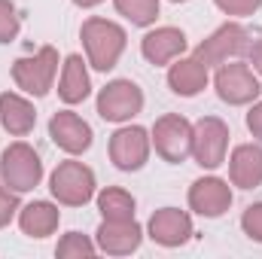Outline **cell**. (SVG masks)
I'll return each mask as SVG.
<instances>
[{
  "instance_id": "6da1fadb",
  "label": "cell",
  "mask_w": 262,
  "mask_h": 259,
  "mask_svg": "<svg viewBox=\"0 0 262 259\" xmlns=\"http://www.w3.org/2000/svg\"><path fill=\"white\" fill-rule=\"evenodd\" d=\"M79 40H82V52H85L89 67L98 70V73H110L125 55L128 31L113 18L89 15L79 25Z\"/></svg>"
},
{
  "instance_id": "7a4b0ae2",
  "label": "cell",
  "mask_w": 262,
  "mask_h": 259,
  "mask_svg": "<svg viewBox=\"0 0 262 259\" xmlns=\"http://www.w3.org/2000/svg\"><path fill=\"white\" fill-rule=\"evenodd\" d=\"M49 192L61 207H85L98 195V177L85 162L67 156L49 174Z\"/></svg>"
},
{
  "instance_id": "3957f363",
  "label": "cell",
  "mask_w": 262,
  "mask_h": 259,
  "mask_svg": "<svg viewBox=\"0 0 262 259\" xmlns=\"http://www.w3.org/2000/svg\"><path fill=\"white\" fill-rule=\"evenodd\" d=\"M58 67H61V58H58V49L55 46H40L37 52L31 55H21L15 58L9 73H12V82L18 92L31 95V98H46L52 89H55V79H58Z\"/></svg>"
},
{
  "instance_id": "277c9868",
  "label": "cell",
  "mask_w": 262,
  "mask_h": 259,
  "mask_svg": "<svg viewBox=\"0 0 262 259\" xmlns=\"http://www.w3.org/2000/svg\"><path fill=\"white\" fill-rule=\"evenodd\" d=\"M43 159L28 140H12L0 153V183L18 195L34 192L43 183Z\"/></svg>"
},
{
  "instance_id": "5b68a950",
  "label": "cell",
  "mask_w": 262,
  "mask_h": 259,
  "mask_svg": "<svg viewBox=\"0 0 262 259\" xmlns=\"http://www.w3.org/2000/svg\"><path fill=\"white\" fill-rule=\"evenodd\" d=\"M250 43H253L250 31H247L238 18H229V21H223L216 31H210V34L198 43L195 49H192V55H198L210 70H216V67L226 64V61L247 58Z\"/></svg>"
},
{
  "instance_id": "8992f818",
  "label": "cell",
  "mask_w": 262,
  "mask_h": 259,
  "mask_svg": "<svg viewBox=\"0 0 262 259\" xmlns=\"http://www.w3.org/2000/svg\"><path fill=\"white\" fill-rule=\"evenodd\" d=\"M143 104H146L143 89H140L134 79H125V76L110 79V82L98 92V98H95L98 116H101L104 122H113V125H125L131 119H137V116L143 113Z\"/></svg>"
},
{
  "instance_id": "52a82bcc",
  "label": "cell",
  "mask_w": 262,
  "mask_h": 259,
  "mask_svg": "<svg viewBox=\"0 0 262 259\" xmlns=\"http://www.w3.org/2000/svg\"><path fill=\"white\" fill-rule=\"evenodd\" d=\"M213 92L229 107H250L262 95V82L256 70L244 58H238V61H226L213 70Z\"/></svg>"
},
{
  "instance_id": "ba28073f",
  "label": "cell",
  "mask_w": 262,
  "mask_h": 259,
  "mask_svg": "<svg viewBox=\"0 0 262 259\" xmlns=\"http://www.w3.org/2000/svg\"><path fill=\"white\" fill-rule=\"evenodd\" d=\"M152 149L162 162L168 165H183L192 159V122L180 113H165L152 122L149 128Z\"/></svg>"
},
{
  "instance_id": "9c48e42d",
  "label": "cell",
  "mask_w": 262,
  "mask_h": 259,
  "mask_svg": "<svg viewBox=\"0 0 262 259\" xmlns=\"http://www.w3.org/2000/svg\"><path fill=\"white\" fill-rule=\"evenodd\" d=\"M229 137L232 131L220 116H201L192 122V159L198 168L216 171L229 159Z\"/></svg>"
},
{
  "instance_id": "30bf717a",
  "label": "cell",
  "mask_w": 262,
  "mask_h": 259,
  "mask_svg": "<svg viewBox=\"0 0 262 259\" xmlns=\"http://www.w3.org/2000/svg\"><path fill=\"white\" fill-rule=\"evenodd\" d=\"M107 153H110V162L113 168L119 171H140L149 156H152V137H149V128L143 125H134V122H125L110 134V143H107Z\"/></svg>"
},
{
  "instance_id": "8fae6325",
  "label": "cell",
  "mask_w": 262,
  "mask_h": 259,
  "mask_svg": "<svg viewBox=\"0 0 262 259\" xmlns=\"http://www.w3.org/2000/svg\"><path fill=\"white\" fill-rule=\"evenodd\" d=\"M146 238L165 250H177L183 244L192 241L195 235V223H192V210H180V207H159L152 210V217L146 220Z\"/></svg>"
},
{
  "instance_id": "7c38bea8",
  "label": "cell",
  "mask_w": 262,
  "mask_h": 259,
  "mask_svg": "<svg viewBox=\"0 0 262 259\" xmlns=\"http://www.w3.org/2000/svg\"><path fill=\"white\" fill-rule=\"evenodd\" d=\"M232 201H235L232 183L226 177H216V174H204V177L192 180V186L186 192L189 210L204 220H220L223 213H229Z\"/></svg>"
},
{
  "instance_id": "4fadbf2b",
  "label": "cell",
  "mask_w": 262,
  "mask_h": 259,
  "mask_svg": "<svg viewBox=\"0 0 262 259\" xmlns=\"http://www.w3.org/2000/svg\"><path fill=\"white\" fill-rule=\"evenodd\" d=\"M186 52H189V40L174 25H159V28L152 25V28H146L143 40H140V55L152 67H168Z\"/></svg>"
},
{
  "instance_id": "5bb4252c",
  "label": "cell",
  "mask_w": 262,
  "mask_h": 259,
  "mask_svg": "<svg viewBox=\"0 0 262 259\" xmlns=\"http://www.w3.org/2000/svg\"><path fill=\"white\" fill-rule=\"evenodd\" d=\"M146 238V229L134 220H101L98 232H95V244H98V253H107V256H131L140 250Z\"/></svg>"
},
{
  "instance_id": "9a60e30c",
  "label": "cell",
  "mask_w": 262,
  "mask_h": 259,
  "mask_svg": "<svg viewBox=\"0 0 262 259\" xmlns=\"http://www.w3.org/2000/svg\"><path fill=\"white\" fill-rule=\"evenodd\" d=\"M49 137H52V143H55L64 156H82V153H89L92 143H95L92 125H89L79 113H73L70 107L52 113V119H49Z\"/></svg>"
},
{
  "instance_id": "2e32d148",
  "label": "cell",
  "mask_w": 262,
  "mask_h": 259,
  "mask_svg": "<svg viewBox=\"0 0 262 259\" xmlns=\"http://www.w3.org/2000/svg\"><path fill=\"white\" fill-rule=\"evenodd\" d=\"M165 79H168V89L177 98H195L210 85V67L204 64L198 55L186 52V55H180L177 61L168 64V76Z\"/></svg>"
},
{
  "instance_id": "e0dca14e",
  "label": "cell",
  "mask_w": 262,
  "mask_h": 259,
  "mask_svg": "<svg viewBox=\"0 0 262 259\" xmlns=\"http://www.w3.org/2000/svg\"><path fill=\"white\" fill-rule=\"evenodd\" d=\"M226 165H229V183L232 186L247 189V192L262 186V143L259 140L232 146Z\"/></svg>"
},
{
  "instance_id": "ac0fdd59",
  "label": "cell",
  "mask_w": 262,
  "mask_h": 259,
  "mask_svg": "<svg viewBox=\"0 0 262 259\" xmlns=\"http://www.w3.org/2000/svg\"><path fill=\"white\" fill-rule=\"evenodd\" d=\"M21 235L34 238V241H43L49 235L58 232L61 226V210H58V201H46V198H34L28 204H21L18 217H15Z\"/></svg>"
},
{
  "instance_id": "d6986e66",
  "label": "cell",
  "mask_w": 262,
  "mask_h": 259,
  "mask_svg": "<svg viewBox=\"0 0 262 259\" xmlns=\"http://www.w3.org/2000/svg\"><path fill=\"white\" fill-rule=\"evenodd\" d=\"M92 95V73H89V61L79 52H70L61 58V70H58V98L64 107H76Z\"/></svg>"
},
{
  "instance_id": "ffe728a7",
  "label": "cell",
  "mask_w": 262,
  "mask_h": 259,
  "mask_svg": "<svg viewBox=\"0 0 262 259\" xmlns=\"http://www.w3.org/2000/svg\"><path fill=\"white\" fill-rule=\"evenodd\" d=\"M0 128L12 137H28L37 128V107L25 92H3L0 95Z\"/></svg>"
},
{
  "instance_id": "44dd1931",
  "label": "cell",
  "mask_w": 262,
  "mask_h": 259,
  "mask_svg": "<svg viewBox=\"0 0 262 259\" xmlns=\"http://www.w3.org/2000/svg\"><path fill=\"white\" fill-rule=\"evenodd\" d=\"M95 204H98L101 220H134V213H137V198L128 189H122V186L98 189Z\"/></svg>"
},
{
  "instance_id": "7402d4cb",
  "label": "cell",
  "mask_w": 262,
  "mask_h": 259,
  "mask_svg": "<svg viewBox=\"0 0 262 259\" xmlns=\"http://www.w3.org/2000/svg\"><path fill=\"white\" fill-rule=\"evenodd\" d=\"M113 6L134 28H152L162 12V0H113Z\"/></svg>"
},
{
  "instance_id": "603a6c76",
  "label": "cell",
  "mask_w": 262,
  "mask_h": 259,
  "mask_svg": "<svg viewBox=\"0 0 262 259\" xmlns=\"http://www.w3.org/2000/svg\"><path fill=\"white\" fill-rule=\"evenodd\" d=\"M98 253L95 235H82V232H64L55 244V256L58 259H92Z\"/></svg>"
},
{
  "instance_id": "cb8c5ba5",
  "label": "cell",
  "mask_w": 262,
  "mask_h": 259,
  "mask_svg": "<svg viewBox=\"0 0 262 259\" xmlns=\"http://www.w3.org/2000/svg\"><path fill=\"white\" fill-rule=\"evenodd\" d=\"M21 34V15L12 0H0V46L18 40Z\"/></svg>"
},
{
  "instance_id": "d4e9b609",
  "label": "cell",
  "mask_w": 262,
  "mask_h": 259,
  "mask_svg": "<svg viewBox=\"0 0 262 259\" xmlns=\"http://www.w3.org/2000/svg\"><path fill=\"white\" fill-rule=\"evenodd\" d=\"M241 232L253 244H262V201H253V204L244 207V213H241Z\"/></svg>"
},
{
  "instance_id": "484cf974",
  "label": "cell",
  "mask_w": 262,
  "mask_h": 259,
  "mask_svg": "<svg viewBox=\"0 0 262 259\" xmlns=\"http://www.w3.org/2000/svg\"><path fill=\"white\" fill-rule=\"evenodd\" d=\"M213 6L229 18H250L259 12L262 0H213Z\"/></svg>"
},
{
  "instance_id": "4316f807",
  "label": "cell",
  "mask_w": 262,
  "mask_h": 259,
  "mask_svg": "<svg viewBox=\"0 0 262 259\" xmlns=\"http://www.w3.org/2000/svg\"><path fill=\"white\" fill-rule=\"evenodd\" d=\"M18 210H21V201H18V192H12V189L0 186V229H6L9 223H15Z\"/></svg>"
},
{
  "instance_id": "83f0119b",
  "label": "cell",
  "mask_w": 262,
  "mask_h": 259,
  "mask_svg": "<svg viewBox=\"0 0 262 259\" xmlns=\"http://www.w3.org/2000/svg\"><path fill=\"white\" fill-rule=\"evenodd\" d=\"M247 131L253 134V140L262 143V101L259 98L247 107Z\"/></svg>"
},
{
  "instance_id": "f1b7e54d",
  "label": "cell",
  "mask_w": 262,
  "mask_h": 259,
  "mask_svg": "<svg viewBox=\"0 0 262 259\" xmlns=\"http://www.w3.org/2000/svg\"><path fill=\"white\" fill-rule=\"evenodd\" d=\"M247 64L253 67V70H256V76L262 79V37L250 43V49H247Z\"/></svg>"
},
{
  "instance_id": "f546056e",
  "label": "cell",
  "mask_w": 262,
  "mask_h": 259,
  "mask_svg": "<svg viewBox=\"0 0 262 259\" xmlns=\"http://www.w3.org/2000/svg\"><path fill=\"white\" fill-rule=\"evenodd\" d=\"M76 9H95V6H101L104 0H70Z\"/></svg>"
},
{
  "instance_id": "4dcf8cb0",
  "label": "cell",
  "mask_w": 262,
  "mask_h": 259,
  "mask_svg": "<svg viewBox=\"0 0 262 259\" xmlns=\"http://www.w3.org/2000/svg\"><path fill=\"white\" fill-rule=\"evenodd\" d=\"M171 3H189V0H171Z\"/></svg>"
}]
</instances>
